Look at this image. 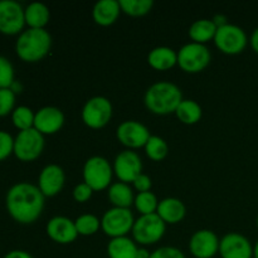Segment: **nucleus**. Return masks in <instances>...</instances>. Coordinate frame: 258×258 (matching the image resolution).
<instances>
[{
    "mask_svg": "<svg viewBox=\"0 0 258 258\" xmlns=\"http://www.w3.org/2000/svg\"><path fill=\"white\" fill-rule=\"evenodd\" d=\"M44 198L37 185L25 181L15 184L5 198L8 213L20 224L34 223L44 209Z\"/></svg>",
    "mask_w": 258,
    "mask_h": 258,
    "instance_id": "1",
    "label": "nucleus"
},
{
    "mask_svg": "<svg viewBox=\"0 0 258 258\" xmlns=\"http://www.w3.org/2000/svg\"><path fill=\"white\" fill-rule=\"evenodd\" d=\"M183 101L180 88L171 82H156L148 88L144 97L146 108L155 115L175 113Z\"/></svg>",
    "mask_w": 258,
    "mask_h": 258,
    "instance_id": "2",
    "label": "nucleus"
},
{
    "mask_svg": "<svg viewBox=\"0 0 258 258\" xmlns=\"http://www.w3.org/2000/svg\"><path fill=\"white\" fill-rule=\"evenodd\" d=\"M52 37L45 29H27L20 33L15 50L23 62L35 63L42 60L49 53Z\"/></svg>",
    "mask_w": 258,
    "mask_h": 258,
    "instance_id": "3",
    "label": "nucleus"
},
{
    "mask_svg": "<svg viewBox=\"0 0 258 258\" xmlns=\"http://www.w3.org/2000/svg\"><path fill=\"white\" fill-rule=\"evenodd\" d=\"M166 231V223L156 213L146 214L138 218L133 227L134 241L143 246L155 244Z\"/></svg>",
    "mask_w": 258,
    "mask_h": 258,
    "instance_id": "4",
    "label": "nucleus"
},
{
    "mask_svg": "<svg viewBox=\"0 0 258 258\" xmlns=\"http://www.w3.org/2000/svg\"><path fill=\"white\" fill-rule=\"evenodd\" d=\"M113 168L107 159L102 156H92L83 166V180L93 191L108 188L112 180Z\"/></svg>",
    "mask_w": 258,
    "mask_h": 258,
    "instance_id": "5",
    "label": "nucleus"
},
{
    "mask_svg": "<svg viewBox=\"0 0 258 258\" xmlns=\"http://www.w3.org/2000/svg\"><path fill=\"white\" fill-rule=\"evenodd\" d=\"M216 47L224 54L236 55L243 52L248 43L246 32L236 24H226L221 28H217L216 37H214Z\"/></svg>",
    "mask_w": 258,
    "mask_h": 258,
    "instance_id": "6",
    "label": "nucleus"
},
{
    "mask_svg": "<svg viewBox=\"0 0 258 258\" xmlns=\"http://www.w3.org/2000/svg\"><path fill=\"white\" fill-rule=\"evenodd\" d=\"M211 52L204 44L188 43L178 52V66L186 73H199L211 63Z\"/></svg>",
    "mask_w": 258,
    "mask_h": 258,
    "instance_id": "7",
    "label": "nucleus"
},
{
    "mask_svg": "<svg viewBox=\"0 0 258 258\" xmlns=\"http://www.w3.org/2000/svg\"><path fill=\"white\" fill-rule=\"evenodd\" d=\"M43 149L44 136L34 127L19 131L17 138L14 139V155L24 163H30L39 158Z\"/></svg>",
    "mask_w": 258,
    "mask_h": 258,
    "instance_id": "8",
    "label": "nucleus"
},
{
    "mask_svg": "<svg viewBox=\"0 0 258 258\" xmlns=\"http://www.w3.org/2000/svg\"><path fill=\"white\" fill-rule=\"evenodd\" d=\"M134 223L135 219L130 209L113 207L103 214L101 219V228L106 236L117 238V237H126L128 232L133 231Z\"/></svg>",
    "mask_w": 258,
    "mask_h": 258,
    "instance_id": "9",
    "label": "nucleus"
},
{
    "mask_svg": "<svg viewBox=\"0 0 258 258\" xmlns=\"http://www.w3.org/2000/svg\"><path fill=\"white\" fill-rule=\"evenodd\" d=\"M112 117V105L102 96L90 98L82 108V120L90 128H102Z\"/></svg>",
    "mask_w": 258,
    "mask_h": 258,
    "instance_id": "10",
    "label": "nucleus"
},
{
    "mask_svg": "<svg viewBox=\"0 0 258 258\" xmlns=\"http://www.w3.org/2000/svg\"><path fill=\"white\" fill-rule=\"evenodd\" d=\"M25 25L24 9L14 0L0 2V33L15 35L22 33Z\"/></svg>",
    "mask_w": 258,
    "mask_h": 258,
    "instance_id": "11",
    "label": "nucleus"
},
{
    "mask_svg": "<svg viewBox=\"0 0 258 258\" xmlns=\"http://www.w3.org/2000/svg\"><path fill=\"white\" fill-rule=\"evenodd\" d=\"M117 140L122 144L123 146L128 149H139L145 148L146 143L150 139V131L139 121H123L120 123L116 131Z\"/></svg>",
    "mask_w": 258,
    "mask_h": 258,
    "instance_id": "12",
    "label": "nucleus"
},
{
    "mask_svg": "<svg viewBox=\"0 0 258 258\" xmlns=\"http://www.w3.org/2000/svg\"><path fill=\"white\" fill-rule=\"evenodd\" d=\"M113 171H115L116 176L120 179V181L126 184L133 183L140 174H143L141 173L143 163H141L140 156L135 151H121L115 159Z\"/></svg>",
    "mask_w": 258,
    "mask_h": 258,
    "instance_id": "13",
    "label": "nucleus"
},
{
    "mask_svg": "<svg viewBox=\"0 0 258 258\" xmlns=\"http://www.w3.org/2000/svg\"><path fill=\"white\" fill-rule=\"evenodd\" d=\"M218 236L209 229H201L191 236L189 242L190 253L196 258H213L219 253Z\"/></svg>",
    "mask_w": 258,
    "mask_h": 258,
    "instance_id": "14",
    "label": "nucleus"
},
{
    "mask_svg": "<svg viewBox=\"0 0 258 258\" xmlns=\"http://www.w3.org/2000/svg\"><path fill=\"white\" fill-rule=\"evenodd\" d=\"M219 253L222 258H252L253 247L248 238L239 233H228L221 239Z\"/></svg>",
    "mask_w": 258,
    "mask_h": 258,
    "instance_id": "15",
    "label": "nucleus"
},
{
    "mask_svg": "<svg viewBox=\"0 0 258 258\" xmlns=\"http://www.w3.org/2000/svg\"><path fill=\"white\" fill-rule=\"evenodd\" d=\"M64 125V115L54 106H45L35 112L34 128L42 135H53Z\"/></svg>",
    "mask_w": 258,
    "mask_h": 258,
    "instance_id": "16",
    "label": "nucleus"
},
{
    "mask_svg": "<svg viewBox=\"0 0 258 258\" xmlns=\"http://www.w3.org/2000/svg\"><path fill=\"white\" fill-rule=\"evenodd\" d=\"M66 175L59 165L50 164L43 168L38 178V188L44 197H54L63 189Z\"/></svg>",
    "mask_w": 258,
    "mask_h": 258,
    "instance_id": "17",
    "label": "nucleus"
},
{
    "mask_svg": "<svg viewBox=\"0 0 258 258\" xmlns=\"http://www.w3.org/2000/svg\"><path fill=\"white\" fill-rule=\"evenodd\" d=\"M47 234L52 241L59 244H68L78 237L76 224L67 217H53L47 224Z\"/></svg>",
    "mask_w": 258,
    "mask_h": 258,
    "instance_id": "18",
    "label": "nucleus"
},
{
    "mask_svg": "<svg viewBox=\"0 0 258 258\" xmlns=\"http://www.w3.org/2000/svg\"><path fill=\"white\" fill-rule=\"evenodd\" d=\"M120 12V3L117 0H101L93 7L92 17L98 25L108 27L118 19Z\"/></svg>",
    "mask_w": 258,
    "mask_h": 258,
    "instance_id": "19",
    "label": "nucleus"
},
{
    "mask_svg": "<svg viewBox=\"0 0 258 258\" xmlns=\"http://www.w3.org/2000/svg\"><path fill=\"white\" fill-rule=\"evenodd\" d=\"M186 209L183 202L178 198H165L159 202L156 214L168 224H176L185 217Z\"/></svg>",
    "mask_w": 258,
    "mask_h": 258,
    "instance_id": "20",
    "label": "nucleus"
},
{
    "mask_svg": "<svg viewBox=\"0 0 258 258\" xmlns=\"http://www.w3.org/2000/svg\"><path fill=\"white\" fill-rule=\"evenodd\" d=\"M148 62L156 71H168L178 64V53L169 47H156L150 50Z\"/></svg>",
    "mask_w": 258,
    "mask_h": 258,
    "instance_id": "21",
    "label": "nucleus"
},
{
    "mask_svg": "<svg viewBox=\"0 0 258 258\" xmlns=\"http://www.w3.org/2000/svg\"><path fill=\"white\" fill-rule=\"evenodd\" d=\"M25 24L30 29H44L49 23V9L42 3H32L24 9Z\"/></svg>",
    "mask_w": 258,
    "mask_h": 258,
    "instance_id": "22",
    "label": "nucleus"
},
{
    "mask_svg": "<svg viewBox=\"0 0 258 258\" xmlns=\"http://www.w3.org/2000/svg\"><path fill=\"white\" fill-rule=\"evenodd\" d=\"M108 201L116 208L128 209L135 202V198H134L131 186L122 181H118V183L111 184L108 188Z\"/></svg>",
    "mask_w": 258,
    "mask_h": 258,
    "instance_id": "23",
    "label": "nucleus"
},
{
    "mask_svg": "<svg viewBox=\"0 0 258 258\" xmlns=\"http://www.w3.org/2000/svg\"><path fill=\"white\" fill-rule=\"evenodd\" d=\"M138 249L135 241L128 237H117L108 243L107 254L110 258H136Z\"/></svg>",
    "mask_w": 258,
    "mask_h": 258,
    "instance_id": "24",
    "label": "nucleus"
},
{
    "mask_svg": "<svg viewBox=\"0 0 258 258\" xmlns=\"http://www.w3.org/2000/svg\"><path fill=\"white\" fill-rule=\"evenodd\" d=\"M217 33V27L213 20L199 19L194 22L189 28V37L194 43L206 44L209 40L214 39Z\"/></svg>",
    "mask_w": 258,
    "mask_h": 258,
    "instance_id": "25",
    "label": "nucleus"
},
{
    "mask_svg": "<svg viewBox=\"0 0 258 258\" xmlns=\"http://www.w3.org/2000/svg\"><path fill=\"white\" fill-rule=\"evenodd\" d=\"M202 113L201 105L193 100H183L175 111L176 117L185 125H194L201 121Z\"/></svg>",
    "mask_w": 258,
    "mask_h": 258,
    "instance_id": "26",
    "label": "nucleus"
},
{
    "mask_svg": "<svg viewBox=\"0 0 258 258\" xmlns=\"http://www.w3.org/2000/svg\"><path fill=\"white\" fill-rule=\"evenodd\" d=\"M121 12L130 17H144L153 9V0H120Z\"/></svg>",
    "mask_w": 258,
    "mask_h": 258,
    "instance_id": "27",
    "label": "nucleus"
},
{
    "mask_svg": "<svg viewBox=\"0 0 258 258\" xmlns=\"http://www.w3.org/2000/svg\"><path fill=\"white\" fill-rule=\"evenodd\" d=\"M168 144L165 143L164 139L160 136L151 135L145 145V153L148 158H150L154 161H161L168 155Z\"/></svg>",
    "mask_w": 258,
    "mask_h": 258,
    "instance_id": "28",
    "label": "nucleus"
},
{
    "mask_svg": "<svg viewBox=\"0 0 258 258\" xmlns=\"http://www.w3.org/2000/svg\"><path fill=\"white\" fill-rule=\"evenodd\" d=\"M34 117L35 113L27 106H19V107L14 108L12 113L13 125L20 131L34 127Z\"/></svg>",
    "mask_w": 258,
    "mask_h": 258,
    "instance_id": "29",
    "label": "nucleus"
},
{
    "mask_svg": "<svg viewBox=\"0 0 258 258\" xmlns=\"http://www.w3.org/2000/svg\"><path fill=\"white\" fill-rule=\"evenodd\" d=\"M135 208L138 209L139 213L141 216H146V214H154L158 211L159 202L158 198L151 191H145V193H139L135 197Z\"/></svg>",
    "mask_w": 258,
    "mask_h": 258,
    "instance_id": "30",
    "label": "nucleus"
},
{
    "mask_svg": "<svg viewBox=\"0 0 258 258\" xmlns=\"http://www.w3.org/2000/svg\"><path fill=\"white\" fill-rule=\"evenodd\" d=\"M77 233L81 236H92L97 233L101 227V221L93 214H83L75 221Z\"/></svg>",
    "mask_w": 258,
    "mask_h": 258,
    "instance_id": "31",
    "label": "nucleus"
},
{
    "mask_svg": "<svg viewBox=\"0 0 258 258\" xmlns=\"http://www.w3.org/2000/svg\"><path fill=\"white\" fill-rule=\"evenodd\" d=\"M15 82V72L12 62L0 55V90L10 88Z\"/></svg>",
    "mask_w": 258,
    "mask_h": 258,
    "instance_id": "32",
    "label": "nucleus"
},
{
    "mask_svg": "<svg viewBox=\"0 0 258 258\" xmlns=\"http://www.w3.org/2000/svg\"><path fill=\"white\" fill-rule=\"evenodd\" d=\"M15 106V93L10 88L0 90V117L13 113Z\"/></svg>",
    "mask_w": 258,
    "mask_h": 258,
    "instance_id": "33",
    "label": "nucleus"
},
{
    "mask_svg": "<svg viewBox=\"0 0 258 258\" xmlns=\"http://www.w3.org/2000/svg\"><path fill=\"white\" fill-rule=\"evenodd\" d=\"M14 154V139L7 131L0 130V161Z\"/></svg>",
    "mask_w": 258,
    "mask_h": 258,
    "instance_id": "34",
    "label": "nucleus"
},
{
    "mask_svg": "<svg viewBox=\"0 0 258 258\" xmlns=\"http://www.w3.org/2000/svg\"><path fill=\"white\" fill-rule=\"evenodd\" d=\"M150 258H186L185 254L176 247H160L151 253Z\"/></svg>",
    "mask_w": 258,
    "mask_h": 258,
    "instance_id": "35",
    "label": "nucleus"
},
{
    "mask_svg": "<svg viewBox=\"0 0 258 258\" xmlns=\"http://www.w3.org/2000/svg\"><path fill=\"white\" fill-rule=\"evenodd\" d=\"M92 193L93 190L91 189V186H88L86 183H81L76 185V188L73 189V198L78 203H86L88 199H91Z\"/></svg>",
    "mask_w": 258,
    "mask_h": 258,
    "instance_id": "36",
    "label": "nucleus"
},
{
    "mask_svg": "<svg viewBox=\"0 0 258 258\" xmlns=\"http://www.w3.org/2000/svg\"><path fill=\"white\" fill-rule=\"evenodd\" d=\"M133 184H134V188H135L139 193L150 191L151 185H153L150 176L145 175V174H140V175H139L138 178L133 181Z\"/></svg>",
    "mask_w": 258,
    "mask_h": 258,
    "instance_id": "37",
    "label": "nucleus"
},
{
    "mask_svg": "<svg viewBox=\"0 0 258 258\" xmlns=\"http://www.w3.org/2000/svg\"><path fill=\"white\" fill-rule=\"evenodd\" d=\"M4 258H33L32 254H29L28 252L22 251V249H14V251H10L9 253H7Z\"/></svg>",
    "mask_w": 258,
    "mask_h": 258,
    "instance_id": "38",
    "label": "nucleus"
},
{
    "mask_svg": "<svg viewBox=\"0 0 258 258\" xmlns=\"http://www.w3.org/2000/svg\"><path fill=\"white\" fill-rule=\"evenodd\" d=\"M212 20H213V23L216 24L217 28H221V27H223V25L228 24V23H227V18L224 17V15H221V14L216 15V17H214Z\"/></svg>",
    "mask_w": 258,
    "mask_h": 258,
    "instance_id": "39",
    "label": "nucleus"
},
{
    "mask_svg": "<svg viewBox=\"0 0 258 258\" xmlns=\"http://www.w3.org/2000/svg\"><path fill=\"white\" fill-rule=\"evenodd\" d=\"M251 45H252V49L258 54V28L253 30L251 35Z\"/></svg>",
    "mask_w": 258,
    "mask_h": 258,
    "instance_id": "40",
    "label": "nucleus"
},
{
    "mask_svg": "<svg viewBox=\"0 0 258 258\" xmlns=\"http://www.w3.org/2000/svg\"><path fill=\"white\" fill-rule=\"evenodd\" d=\"M151 253L146 248H139L138 253H136V258H150Z\"/></svg>",
    "mask_w": 258,
    "mask_h": 258,
    "instance_id": "41",
    "label": "nucleus"
},
{
    "mask_svg": "<svg viewBox=\"0 0 258 258\" xmlns=\"http://www.w3.org/2000/svg\"><path fill=\"white\" fill-rule=\"evenodd\" d=\"M253 258H258V241L253 247Z\"/></svg>",
    "mask_w": 258,
    "mask_h": 258,
    "instance_id": "42",
    "label": "nucleus"
},
{
    "mask_svg": "<svg viewBox=\"0 0 258 258\" xmlns=\"http://www.w3.org/2000/svg\"><path fill=\"white\" fill-rule=\"evenodd\" d=\"M256 223H257V228H258V216H257V221H256Z\"/></svg>",
    "mask_w": 258,
    "mask_h": 258,
    "instance_id": "43",
    "label": "nucleus"
}]
</instances>
